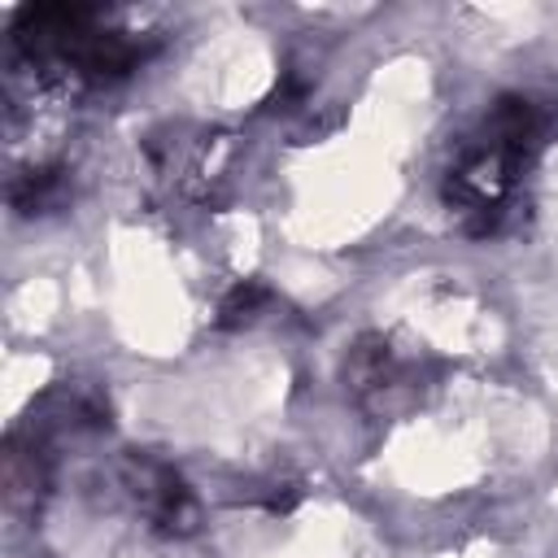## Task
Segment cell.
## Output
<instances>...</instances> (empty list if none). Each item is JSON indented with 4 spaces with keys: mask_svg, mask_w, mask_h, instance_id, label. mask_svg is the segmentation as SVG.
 Masks as SVG:
<instances>
[{
    "mask_svg": "<svg viewBox=\"0 0 558 558\" xmlns=\"http://www.w3.org/2000/svg\"><path fill=\"white\" fill-rule=\"evenodd\" d=\"M549 131H554V109H545L527 96H501L493 105L480 144H471L462 153V161L449 170V183H445L449 205L471 218V231L493 227L514 179L545 148Z\"/></svg>",
    "mask_w": 558,
    "mask_h": 558,
    "instance_id": "6da1fadb",
    "label": "cell"
},
{
    "mask_svg": "<svg viewBox=\"0 0 558 558\" xmlns=\"http://www.w3.org/2000/svg\"><path fill=\"white\" fill-rule=\"evenodd\" d=\"M266 296V288L262 283H240L227 301H222V323H240V318H248L253 310H257V301Z\"/></svg>",
    "mask_w": 558,
    "mask_h": 558,
    "instance_id": "7a4b0ae2",
    "label": "cell"
}]
</instances>
